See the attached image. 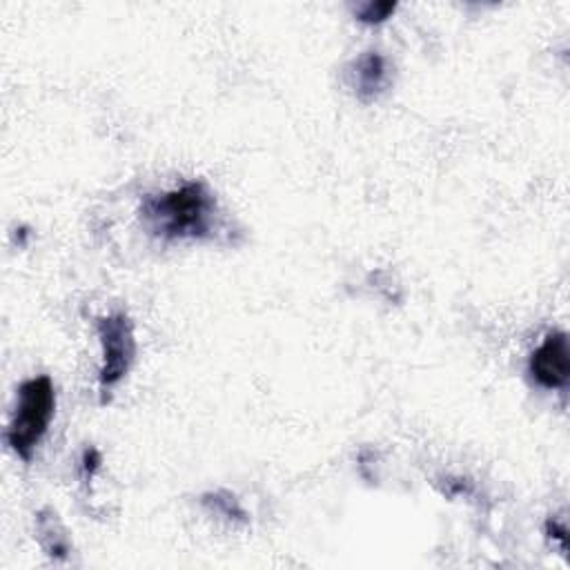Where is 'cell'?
Wrapping results in <instances>:
<instances>
[{
	"mask_svg": "<svg viewBox=\"0 0 570 570\" xmlns=\"http://www.w3.org/2000/svg\"><path fill=\"white\" fill-rule=\"evenodd\" d=\"M396 4L394 2H363L354 9V16L361 20V22H367V24H374V22H383L390 18V13H394Z\"/></svg>",
	"mask_w": 570,
	"mask_h": 570,
	"instance_id": "obj_7",
	"label": "cell"
},
{
	"mask_svg": "<svg viewBox=\"0 0 570 570\" xmlns=\"http://www.w3.org/2000/svg\"><path fill=\"white\" fill-rule=\"evenodd\" d=\"M98 338L102 345V365L98 383L102 401H107V394L127 376L136 358V336L131 318L122 312L102 316L98 321Z\"/></svg>",
	"mask_w": 570,
	"mask_h": 570,
	"instance_id": "obj_3",
	"label": "cell"
},
{
	"mask_svg": "<svg viewBox=\"0 0 570 570\" xmlns=\"http://www.w3.org/2000/svg\"><path fill=\"white\" fill-rule=\"evenodd\" d=\"M350 82L361 100H374L387 85V62L381 53L367 51L352 62Z\"/></svg>",
	"mask_w": 570,
	"mask_h": 570,
	"instance_id": "obj_5",
	"label": "cell"
},
{
	"mask_svg": "<svg viewBox=\"0 0 570 570\" xmlns=\"http://www.w3.org/2000/svg\"><path fill=\"white\" fill-rule=\"evenodd\" d=\"M38 534L42 539V546L45 550L51 554V557H65L67 550H69V543H67V537H65V530L60 528V521L56 517V512L51 510H45L38 514Z\"/></svg>",
	"mask_w": 570,
	"mask_h": 570,
	"instance_id": "obj_6",
	"label": "cell"
},
{
	"mask_svg": "<svg viewBox=\"0 0 570 570\" xmlns=\"http://www.w3.org/2000/svg\"><path fill=\"white\" fill-rule=\"evenodd\" d=\"M53 410L56 390L49 376L29 379L18 387V403L7 430V441L22 461L31 459L53 419Z\"/></svg>",
	"mask_w": 570,
	"mask_h": 570,
	"instance_id": "obj_2",
	"label": "cell"
},
{
	"mask_svg": "<svg viewBox=\"0 0 570 570\" xmlns=\"http://www.w3.org/2000/svg\"><path fill=\"white\" fill-rule=\"evenodd\" d=\"M147 227L169 240L207 238L214 229L216 198L203 180H189L180 187L151 196L142 203Z\"/></svg>",
	"mask_w": 570,
	"mask_h": 570,
	"instance_id": "obj_1",
	"label": "cell"
},
{
	"mask_svg": "<svg viewBox=\"0 0 570 570\" xmlns=\"http://www.w3.org/2000/svg\"><path fill=\"white\" fill-rule=\"evenodd\" d=\"M528 372L546 390H563L570 376V350L563 332H550L530 354Z\"/></svg>",
	"mask_w": 570,
	"mask_h": 570,
	"instance_id": "obj_4",
	"label": "cell"
}]
</instances>
